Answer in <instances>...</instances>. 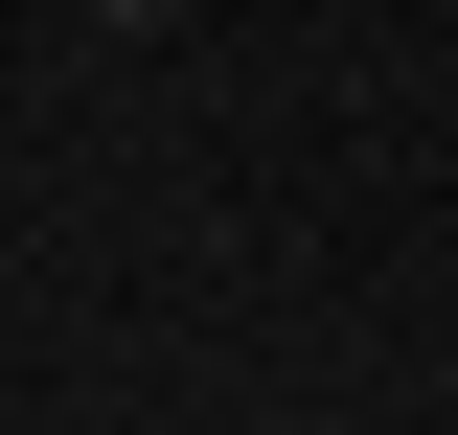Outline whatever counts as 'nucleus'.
<instances>
[{
    "label": "nucleus",
    "mask_w": 458,
    "mask_h": 435,
    "mask_svg": "<svg viewBox=\"0 0 458 435\" xmlns=\"http://www.w3.org/2000/svg\"><path fill=\"white\" fill-rule=\"evenodd\" d=\"M92 23H183V0H92Z\"/></svg>",
    "instance_id": "obj_1"
}]
</instances>
